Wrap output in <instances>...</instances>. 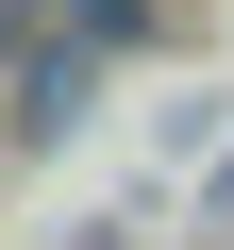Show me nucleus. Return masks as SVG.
Returning <instances> with one entry per match:
<instances>
[{
  "instance_id": "nucleus-1",
  "label": "nucleus",
  "mask_w": 234,
  "mask_h": 250,
  "mask_svg": "<svg viewBox=\"0 0 234 250\" xmlns=\"http://www.w3.org/2000/svg\"><path fill=\"white\" fill-rule=\"evenodd\" d=\"M84 83H100V50H34V67H17V117H34V134H50V117H67Z\"/></svg>"
}]
</instances>
